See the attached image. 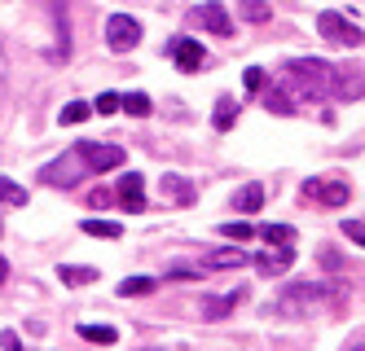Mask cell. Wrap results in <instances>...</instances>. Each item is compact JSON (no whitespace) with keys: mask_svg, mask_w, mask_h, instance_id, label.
Returning a JSON list of instances; mask_svg holds the SVG:
<instances>
[{"mask_svg":"<svg viewBox=\"0 0 365 351\" xmlns=\"http://www.w3.org/2000/svg\"><path fill=\"white\" fill-rule=\"evenodd\" d=\"M344 303H348V294L339 285H326V281H317V285H286L277 299L269 303V316L277 312V316L304 320V316H317L326 308H344Z\"/></svg>","mask_w":365,"mask_h":351,"instance_id":"cell-1","label":"cell"},{"mask_svg":"<svg viewBox=\"0 0 365 351\" xmlns=\"http://www.w3.org/2000/svg\"><path fill=\"white\" fill-rule=\"evenodd\" d=\"M286 75H291V84L304 97H312V101L330 97V62H322V58H295V62H286Z\"/></svg>","mask_w":365,"mask_h":351,"instance_id":"cell-2","label":"cell"},{"mask_svg":"<svg viewBox=\"0 0 365 351\" xmlns=\"http://www.w3.org/2000/svg\"><path fill=\"white\" fill-rule=\"evenodd\" d=\"M299 194H304L308 202H322V206H344V202L352 198V184H348L344 176H308V180L299 184Z\"/></svg>","mask_w":365,"mask_h":351,"instance_id":"cell-3","label":"cell"},{"mask_svg":"<svg viewBox=\"0 0 365 351\" xmlns=\"http://www.w3.org/2000/svg\"><path fill=\"white\" fill-rule=\"evenodd\" d=\"M317 31H322V40H330V44H339V48H361V44H365V36L356 31L344 14H334V9H326V14L317 18Z\"/></svg>","mask_w":365,"mask_h":351,"instance_id":"cell-4","label":"cell"},{"mask_svg":"<svg viewBox=\"0 0 365 351\" xmlns=\"http://www.w3.org/2000/svg\"><path fill=\"white\" fill-rule=\"evenodd\" d=\"M106 44H110V53L137 48V44H141V22H137L133 14H115V18L106 22Z\"/></svg>","mask_w":365,"mask_h":351,"instance_id":"cell-5","label":"cell"},{"mask_svg":"<svg viewBox=\"0 0 365 351\" xmlns=\"http://www.w3.org/2000/svg\"><path fill=\"white\" fill-rule=\"evenodd\" d=\"M330 97L361 101L365 97V70L361 66H330Z\"/></svg>","mask_w":365,"mask_h":351,"instance_id":"cell-6","label":"cell"},{"mask_svg":"<svg viewBox=\"0 0 365 351\" xmlns=\"http://www.w3.org/2000/svg\"><path fill=\"white\" fill-rule=\"evenodd\" d=\"M75 150H80V158H84V167H88V176L123 167V150H119V145H93V141H80V145H75Z\"/></svg>","mask_w":365,"mask_h":351,"instance_id":"cell-7","label":"cell"},{"mask_svg":"<svg viewBox=\"0 0 365 351\" xmlns=\"http://www.w3.org/2000/svg\"><path fill=\"white\" fill-rule=\"evenodd\" d=\"M80 163H84V158H80V150H71L66 158H58V163H48V167H44V180H48V184H62V189H71L75 180H80Z\"/></svg>","mask_w":365,"mask_h":351,"instance_id":"cell-8","label":"cell"},{"mask_svg":"<svg viewBox=\"0 0 365 351\" xmlns=\"http://www.w3.org/2000/svg\"><path fill=\"white\" fill-rule=\"evenodd\" d=\"M198 18H202V26H207L212 36H233V18H229V9L220 5V0H202Z\"/></svg>","mask_w":365,"mask_h":351,"instance_id":"cell-9","label":"cell"},{"mask_svg":"<svg viewBox=\"0 0 365 351\" xmlns=\"http://www.w3.org/2000/svg\"><path fill=\"white\" fill-rule=\"evenodd\" d=\"M251 263H255V273H259V277H277V273H286V268L295 263V251H291V246H282V251H264V255H255Z\"/></svg>","mask_w":365,"mask_h":351,"instance_id":"cell-10","label":"cell"},{"mask_svg":"<svg viewBox=\"0 0 365 351\" xmlns=\"http://www.w3.org/2000/svg\"><path fill=\"white\" fill-rule=\"evenodd\" d=\"M119 202H123L128 211H145V180H141L137 172L119 176Z\"/></svg>","mask_w":365,"mask_h":351,"instance_id":"cell-11","label":"cell"},{"mask_svg":"<svg viewBox=\"0 0 365 351\" xmlns=\"http://www.w3.org/2000/svg\"><path fill=\"white\" fill-rule=\"evenodd\" d=\"M159 189H163V202H176V206H190V202L198 198V189H194L185 176H163Z\"/></svg>","mask_w":365,"mask_h":351,"instance_id":"cell-12","label":"cell"},{"mask_svg":"<svg viewBox=\"0 0 365 351\" xmlns=\"http://www.w3.org/2000/svg\"><path fill=\"white\" fill-rule=\"evenodd\" d=\"M172 58H176L180 70H198L202 66V44L190 40V36H180V40H172Z\"/></svg>","mask_w":365,"mask_h":351,"instance_id":"cell-13","label":"cell"},{"mask_svg":"<svg viewBox=\"0 0 365 351\" xmlns=\"http://www.w3.org/2000/svg\"><path fill=\"white\" fill-rule=\"evenodd\" d=\"M251 255L242 246H220V251H207L202 255V268H247Z\"/></svg>","mask_w":365,"mask_h":351,"instance_id":"cell-14","label":"cell"},{"mask_svg":"<svg viewBox=\"0 0 365 351\" xmlns=\"http://www.w3.org/2000/svg\"><path fill=\"white\" fill-rule=\"evenodd\" d=\"M242 299H247V290H242V285L233 290V294H225V299H202V316H207V320H220L225 312H233Z\"/></svg>","mask_w":365,"mask_h":351,"instance_id":"cell-15","label":"cell"},{"mask_svg":"<svg viewBox=\"0 0 365 351\" xmlns=\"http://www.w3.org/2000/svg\"><path fill=\"white\" fill-rule=\"evenodd\" d=\"M259 202H264V184H259V180L242 184L238 198H233V206H238V211H259Z\"/></svg>","mask_w":365,"mask_h":351,"instance_id":"cell-16","label":"cell"},{"mask_svg":"<svg viewBox=\"0 0 365 351\" xmlns=\"http://www.w3.org/2000/svg\"><path fill=\"white\" fill-rule=\"evenodd\" d=\"M233 119H238V101H233V97H220V101H216V115H212L216 132H229Z\"/></svg>","mask_w":365,"mask_h":351,"instance_id":"cell-17","label":"cell"},{"mask_svg":"<svg viewBox=\"0 0 365 351\" xmlns=\"http://www.w3.org/2000/svg\"><path fill=\"white\" fill-rule=\"evenodd\" d=\"M58 277H62L66 285H88V281H97V268H80V263H62V268H58Z\"/></svg>","mask_w":365,"mask_h":351,"instance_id":"cell-18","label":"cell"},{"mask_svg":"<svg viewBox=\"0 0 365 351\" xmlns=\"http://www.w3.org/2000/svg\"><path fill=\"white\" fill-rule=\"evenodd\" d=\"M255 233L264 237L269 246H273V241H277V246H291V241H295V229H291V224H259Z\"/></svg>","mask_w":365,"mask_h":351,"instance_id":"cell-19","label":"cell"},{"mask_svg":"<svg viewBox=\"0 0 365 351\" xmlns=\"http://www.w3.org/2000/svg\"><path fill=\"white\" fill-rule=\"evenodd\" d=\"M88 237H106V241H115V237H123V224H115V220H84L80 224Z\"/></svg>","mask_w":365,"mask_h":351,"instance_id":"cell-20","label":"cell"},{"mask_svg":"<svg viewBox=\"0 0 365 351\" xmlns=\"http://www.w3.org/2000/svg\"><path fill=\"white\" fill-rule=\"evenodd\" d=\"M264 110H269V115H295V101L286 97L282 88H269V93H264Z\"/></svg>","mask_w":365,"mask_h":351,"instance_id":"cell-21","label":"cell"},{"mask_svg":"<svg viewBox=\"0 0 365 351\" xmlns=\"http://www.w3.org/2000/svg\"><path fill=\"white\" fill-rule=\"evenodd\" d=\"M80 338H84V342L110 347V342H119V330H110V325H80Z\"/></svg>","mask_w":365,"mask_h":351,"instance_id":"cell-22","label":"cell"},{"mask_svg":"<svg viewBox=\"0 0 365 351\" xmlns=\"http://www.w3.org/2000/svg\"><path fill=\"white\" fill-rule=\"evenodd\" d=\"M0 202H5V206H27V189L14 184L9 176H0Z\"/></svg>","mask_w":365,"mask_h":351,"instance_id":"cell-23","label":"cell"},{"mask_svg":"<svg viewBox=\"0 0 365 351\" xmlns=\"http://www.w3.org/2000/svg\"><path fill=\"white\" fill-rule=\"evenodd\" d=\"M154 285V277H128V281H119V299H133V294H150Z\"/></svg>","mask_w":365,"mask_h":351,"instance_id":"cell-24","label":"cell"},{"mask_svg":"<svg viewBox=\"0 0 365 351\" xmlns=\"http://www.w3.org/2000/svg\"><path fill=\"white\" fill-rule=\"evenodd\" d=\"M88 115H93V105H88V101H71V105H62L58 123H66V127H71V123H84Z\"/></svg>","mask_w":365,"mask_h":351,"instance_id":"cell-25","label":"cell"},{"mask_svg":"<svg viewBox=\"0 0 365 351\" xmlns=\"http://www.w3.org/2000/svg\"><path fill=\"white\" fill-rule=\"evenodd\" d=\"M220 237H229V241H251L255 229H251L247 220H229V224H220Z\"/></svg>","mask_w":365,"mask_h":351,"instance_id":"cell-26","label":"cell"},{"mask_svg":"<svg viewBox=\"0 0 365 351\" xmlns=\"http://www.w3.org/2000/svg\"><path fill=\"white\" fill-rule=\"evenodd\" d=\"M119 105H123L128 115H137V119H145V115L154 110V105H150V97H145V93H133V97H123Z\"/></svg>","mask_w":365,"mask_h":351,"instance_id":"cell-27","label":"cell"},{"mask_svg":"<svg viewBox=\"0 0 365 351\" xmlns=\"http://www.w3.org/2000/svg\"><path fill=\"white\" fill-rule=\"evenodd\" d=\"M242 18H251V22H264V18H269V5H259V0H247V5H242Z\"/></svg>","mask_w":365,"mask_h":351,"instance_id":"cell-28","label":"cell"},{"mask_svg":"<svg viewBox=\"0 0 365 351\" xmlns=\"http://www.w3.org/2000/svg\"><path fill=\"white\" fill-rule=\"evenodd\" d=\"M93 110H97V115H115V110H119V97H115V93H101Z\"/></svg>","mask_w":365,"mask_h":351,"instance_id":"cell-29","label":"cell"},{"mask_svg":"<svg viewBox=\"0 0 365 351\" xmlns=\"http://www.w3.org/2000/svg\"><path fill=\"white\" fill-rule=\"evenodd\" d=\"M168 277H172V281H194V277H198V268H190V263H172V268H168Z\"/></svg>","mask_w":365,"mask_h":351,"instance_id":"cell-30","label":"cell"},{"mask_svg":"<svg viewBox=\"0 0 365 351\" xmlns=\"http://www.w3.org/2000/svg\"><path fill=\"white\" fill-rule=\"evenodd\" d=\"M344 237H352L356 246H365V224L361 220H344Z\"/></svg>","mask_w":365,"mask_h":351,"instance_id":"cell-31","label":"cell"},{"mask_svg":"<svg viewBox=\"0 0 365 351\" xmlns=\"http://www.w3.org/2000/svg\"><path fill=\"white\" fill-rule=\"evenodd\" d=\"M242 79H247V88H251V93H259V88H264V70H259V66H251Z\"/></svg>","mask_w":365,"mask_h":351,"instance_id":"cell-32","label":"cell"},{"mask_svg":"<svg viewBox=\"0 0 365 351\" xmlns=\"http://www.w3.org/2000/svg\"><path fill=\"white\" fill-rule=\"evenodd\" d=\"M110 198H115V194H106V189H93L88 202H93V206H110Z\"/></svg>","mask_w":365,"mask_h":351,"instance_id":"cell-33","label":"cell"},{"mask_svg":"<svg viewBox=\"0 0 365 351\" xmlns=\"http://www.w3.org/2000/svg\"><path fill=\"white\" fill-rule=\"evenodd\" d=\"M0 347H9V351H14V347H18V334H14V330H5V334H0Z\"/></svg>","mask_w":365,"mask_h":351,"instance_id":"cell-34","label":"cell"},{"mask_svg":"<svg viewBox=\"0 0 365 351\" xmlns=\"http://www.w3.org/2000/svg\"><path fill=\"white\" fill-rule=\"evenodd\" d=\"M5 277H9V259H5V255H0V281H5Z\"/></svg>","mask_w":365,"mask_h":351,"instance_id":"cell-35","label":"cell"}]
</instances>
